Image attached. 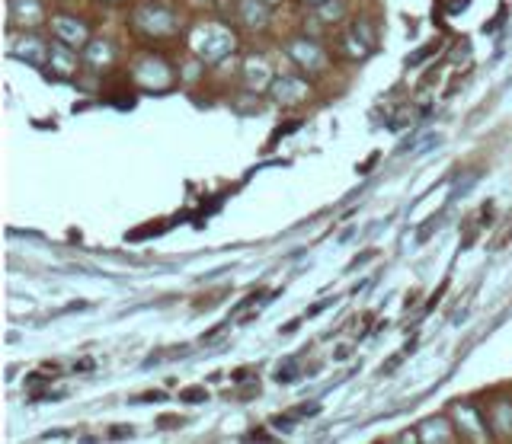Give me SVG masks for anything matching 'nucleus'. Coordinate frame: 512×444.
I'll list each match as a JSON object with an SVG mask.
<instances>
[{
  "instance_id": "obj_1",
  "label": "nucleus",
  "mask_w": 512,
  "mask_h": 444,
  "mask_svg": "<svg viewBox=\"0 0 512 444\" xmlns=\"http://www.w3.org/2000/svg\"><path fill=\"white\" fill-rule=\"evenodd\" d=\"M298 378V361H285V365H279V384H292V380Z\"/></svg>"
},
{
  "instance_id": "obj_2",
  "label": "nucleus",
  "mask_w": 512,
  "mask_h": 444,
  "mask_svg": "<svg viewBox=\"0 0 512 444\" xmlns=\"http://www.w3.org/2000/svg\"><path fill=\"white\" fill-rule=\"evenodd\" d=\"M180 397L186 399V403H205V399H208V393L202 390V387H193V390H183Z\"/></svg>"
},
{
  "instance_id": "obj_3",
  "label": "nucleus",
  "mask_w": 512,
  "mask_h": 444,
  "mask_svg": "<svg viewBox=\"0 0 512 444\" xmlns=\"http://www.w3.org/2000/svg\"><path fill=\"white\" fill-rule=\"evenodd\" d=\"M125 435H132V428H125V425H119V428L113 431V438H125Z\"/></svg>"
}]
</instances>
